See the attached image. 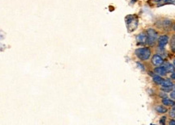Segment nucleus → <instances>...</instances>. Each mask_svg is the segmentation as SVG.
I'll list each match as a JSON object with an SVG mask.
<instances>
[{
    "instance_id": "obj_1",
    "label": "nucleus",
    "mask_w": 175,
    "mask_h": 125,
    "mask_svg": "<svg viewBox=\"0 0 175 125\" xmlns=\"http://www.w3.org/2000/svg\"><path fill=\"white\" fill-rule=\"evenodd\" d=\"M152 54L151 49L148 48H140L136 50V57L139 58L142 61H147L148 60Z\"/></svg>"
},
{
    "instance_id": "obj_2",
    "label": "nucleus",
    "mask_w": 175,
    "mask_h": 125,
    "mask_svg": "<svg viewBox=\"0 0 175 125\" xmlns=\"http://www.w3.org/2000/svg\"><path fill=\"white\" fill-rule=\"evenodd\" d=\"M146 34H147V43L151 46L155 45L157 40V32L153 28H148L146 31Z\"/></svg>"
},
{
    "instance_id": "obj_3",
    "label": "nucleus",
    "mask_w": 175,
    "mask_h": 125,
    "mask_svg": "<svg viewBox=\"0 0 175 125\" xmlns=\"http://www.w3.org/2000/svg\"><path fill=\"white\" fill-rule=\"evenodd\" d=\"M161 86V89L163 91H170L173 90V87H174V84L169 79H163V81L161 82V83L160 84Z\"/></svg>"
},
{
    "instance_id": "obj_4",
    "label": "nucleus",
    "mask_w": 175,
    "mask_h": 125,
    "mask_svg": "<svg viewBox=\"0 0 175 125\" xmlns=\"http://www.w3.org/2000/svg\"><path fill=\"white\" fill-rule=\"evenodd\" d=\"M157 42H158L159 48H163L164 47H165V45L168 44L169 36L166 35L161 36L158 38V40H157Z\"/></svg>"
},
{
    "instance_id": "obj_5",
    "label": "nucleus",
    "mask_w": 175,
    "mask_h": 125,
    "mask_svg": "<svg viewBox=\"0 0 175 125\" xmlns=\"http://www.w3.org/2000/svg\"><path fill=\"white\" fill-rule=\"evenodd\" d=\"M152 63L155 66H159L164 63V61H163V58L160 55L155 54L152 58Z\"/></svg>"
},
{
    "instance_id": "obj_6",
    "label": "nucleus",
    "mask_w": 175,
    "mask_h": 125,
    "mask_svg": "<svg viewBox=\"0 0 175 125\" xmlns=\"http://www.w3.org/2000/svg\"><path fill=\"white\" fill-rule=\"evenodd\" d=\"M136 40L139 44H141V45L147 43V34H146V32L139 33V35L136 36Z\"/></svg>"
},
{
    "instance_id": "obj_7",
    "label": "nucleus",
    "mask_w": 175,
    "mask_h": 125,
    "mask_svg": "<svg viewBox=\"0 0 175 125\" xmlns=\"http://www.w3.org/2000/svg\"><path fill=\"white\" fill-rule=\"evenodd\" d=\"M154 73L156 74H157L159 76H165L166 74H167V71L165 70V68L164 66H160L159 67H156L154 69Z\"/></svg>"
},
{
    "instance_id": "obj_8",
    "label": "nucleus",
    "mask_w": 175,
    "mask_h": 125,
    "mask_svg": "<svg viewBox=\"0 0 175 125\" xmlns=\"http://www.w3.org/2000/svg\"><path fill=\"white\" fill-rule=\"evenodd\" d=\"M162 103L163 105L168 107H173L175 104V102L173 99H169L168 98H164L162 99Z\"/></svg>"
},
{
    "instance_id": "obj_9",
    "label": "nucleus",
    "mask_w": 175,
    "mask_h": 125,
    "mask_svg": "<svg viewBox=\"0 0 175 125\" xmlns=\"http://www.w3.org/2000/svg\"><path fill=\"white\" fill-rule=\"evenodd\" d=\"M156 112H158L159 114H165L168 112V110L167 108L165 107V105L163 106V105H157V106L156 107Z\"/></svg>"
},
{
    "instance_id": "obj_10",
    "label": "nucleus",
    "mask_w": 175,
    "mask_h": 125,
    "mask_svg": "<svg viewBox=\"0 0 175 125\" xmlns=\"http://www.w3.org/2000/svg\"><path fill=\"white\" fill-rule=\"evenodd\" d=\"M164 67L165 68V70L167 71V73H174L175 71V67L174 65H172L171 63H165V65H164Z\"/></svg>"
},
{
    "instance_id": "obj_11",
    "label": "nucleus",
    "mask_w": 175,
    "mask_h": 125,
    "mask_svg": "<svg viewBox=\"0 0 175 125\" xmlns=\"http://www.w3.org/2000/svg\"><path fill=\"white\" fill-rule=\"evenodd\" d=\"M152 80H153V82L155 83L160 85V84L161 83L162 81H163V78L161 77V76H159L157 74H155V75L152 76Z\"/></svg>"
},
{
    "instance_id": "obj_12",
    "label": "nucleus",
    "mask_w": 175,
    "mask_h": 125,
    "mask_svg": "<svg viewBox=\"0 0 175 125\" xmlns=\"http://www.w3.org/2000/svg\"><path fill=\"white\" fill-rule=\"evenodd\" d=\"M169 3H175V0H160L159 5H165V4H169Z\"/></svg>"
},
{
    "instance_id": "obj_13",
    "label": "nucleus",
    "mask_w": 175,
    "mask_h": 125,
    "mask_svg": "<svg viewBox=\"0 0 175 125\" xmlns=\"http://www.w3.org/2000/svg\"><path fill=\"white\" fill-rule=\"evenodd\" d=\"M169 116H170L171 118H175V111L174 110H172V111H170V112H169Z\"/></svg>"
},
{
    "instance_id": "obj_14",
    "label": "nucleus",
    "mask_w": 175,
    "mask_h": 125,
    "mask_svg": "<svg viewBox=\"0 0 175 125\" xmlns=\"http://www.w3.org/2000/svg\"><path fill=\"white\" fill-rule=\"evenodd\" d=\"M171 47L174 48V49H175V37H174V38L171 40Z\"/></svg>"
},
{
    "instance_id": "obj_15",
    "label": "nucleus",
    "mask_w": 175,
    "mask_h": 125,
    "mask_svg": "<svg viewBox=\"0 0 175 125\" xmlns=\"http://www.w3.org/2000/svg\"><path fill=\"white\" fill-rule=\"evenodd\" d=\"M165 119H166V117H162L161 119V120H160V124H165Z\"/></svg>"
},
{
    "instance_id": "obj_16",
    "label": "nucleus",
    "mask_w": 175,
    "mask_h": 125,
    "mask_svg": "<svg viewBox=\"0 0 175 125\" xmlns=\"http://www.w3.org/2000/svg\"><path fill=\"white\" fill-rule=\"evenodd\" d=\"M170 97H171L172 99H175V90L172 91L171 93H170Z\"/></svg>"
},
{
    "instance_id": "obj_17",
    "label": "nucleus",
    "mask_w": 175,
    "mask_h": 125,
    "mask_svg": "<svg viewBox=\"0 0 175 125\" xmlns=\"http://www.w3.org/2000/svg\"><path fill=\"white\" fill-rule=\"evenodd\" d=\"M169 125H175V119H172L169 122Z\"/></svg>"
},
{
    "instance_id": "obj_18",
    "label": "nucleus",
    "mask_w": 175,
    "mask_h": 125,
    "mask_svg": "<svg viewBox=\"0 0 175 125\" xmlns=\"http://www.w3.org/2000/svg\"><path fill=\"white\" fill-rule=\"evenodd\" d=\"M137 65H139V68H140V69H142L143 70H144V68H143V65L141 64H140L139 62H138V63H137Z\"/></svg>"
},
{
    "instance_id": "obj_19",
    "label": "nucleus",
    "mask_w": 175,
    "mask_h": 125,
    "mask_svg": "<svg viewBox=\"0 0 175 125\" xmlns=\"http://www.w3.org/2000/svg\"><path fill=\"white\" fill-rule=\"evenodd\" d=\"M171 77H172V78H173V79H175V73H174H174L172 74Z\"/></svg>"
},
{
    "instance_id": "obj_20",
    "label": "nucleus",
    "mask_w": 175,
    "mask_h": 125,
    "mask_svg": "<svg viewBox=\"0 0 175 125\" xmlns=\"http://www.w3.org/2000/svg\"><path fill=\"white\" fill-rule=\"evenodd\" d=\"M173 29H174V32H175V24H174V27H173Z\"/></svg>"
},
{
    "instance_id": "obj_21",
    "label": "nucleus",
    "mask_w": 175,
    "mask_h": 125,
    "mask_svg": "<svg viewBox=\"0 0 175 125\" xmlns=\"http://www.w3.org/2000/svg\"><path fill=\"white\" fill-rule=\"evenodd\" d=\"M173 110H174V111H175V104L174 105V106H173Z\"/></svg>"
},
{
    "instance_id": "obj_22",
    "label": "nucleus",
    "mask_w": 175,
    "mask_h": 125,
    "mask_svg": "<svg viewBox=\"0 0 175 125\" xmlns=\"http://www.w3.org/2000/svg\"><path fill=\"white\" fill-rule=\"evenodd\" d=\"M174 67H175V60L174 61Z\"/></svg>"
},
{
    "instance_id": "obj_23",
    "label": "nucleus",
    "mask_w": 175,
    "mask_h": 125,
    "mask_svg": "<svg viewBox=\"0 0 175 125\" xmlns=\"http://www.w3.org/2000/svg\"><path fill=\"white\" fill-rule=\"evenodd\" d=\"M173 90H175V87H173Z\"/></svg>"
}]
</instances>
